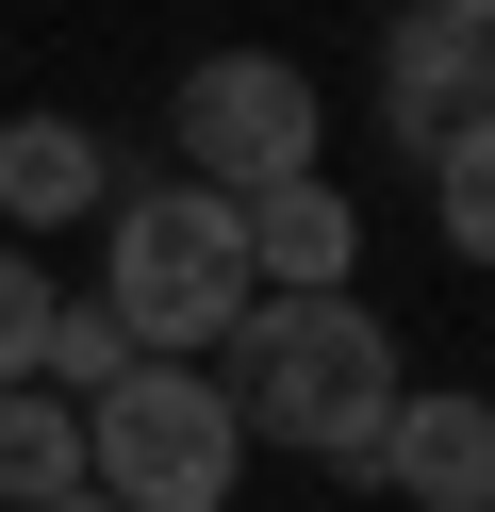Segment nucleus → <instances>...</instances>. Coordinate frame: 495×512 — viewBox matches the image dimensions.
I'll return each mask as SVG.
<instances>
[{
	"label": "nucleus",
	"instance_id": "f257e3e1",
	"mask_svg": "<svg viewBox=\"0 0 495 512\" xmlns=\"http://www.w3.org/2000/svg\"><path fill=\"white\" fill-rule=\"evenodd\" d=\"M215 347H231L215 397H231L248 446H297V463H347V479L380 463V413H396L413 364H396V331L347 298V281H330V298H248Z\"/></svg>",
	"mask_w": 495,
	"mask_h": 512
},
{
	"label": "nucleus",
	"instance_id": "f03ea898",
	"mask_svg": "<svg viewBox=\"0 0 495 512\" xmlns=\"http://www.w3.org/2000/svg\"><path fill=\"white\" fill-rule=\"evenodd\" d=\"M248 298H264L248 281V215H231L215 182H116V199H99V314H116L132 347L198 364Z\"/></svg>",
	"mask_w": 495,
	"mask_h": 512
},
{
	"label": "nucleus",
	"instance_id": "7ed1b4c3",
	"mask_svg": "<svg viewBox=\"0 0 495 512\" xmlns=\"http://www.w3.org/2000/svg\"><path fill=\"white\" fill-rule=\"evenodd\" d=\"M83 479H99L116 512H231L248 430H231L215 364H165V347H132V364L83 397Z\"/></svg>",
	"mask_w": 495,
	"mask_h": 512
},
{
	"label": "nucleus",
	"instance_id": "20e7f679",
	"mask_svg": "<svg viewBox=\"0 0 495 512\" xmlns=\"http://www.w3.org/2000/svg\"><path fill=\"white\" fill-rule=\"evenodd\" d=\"M314 67H281V50H198L182 83H165V149H182V182H215V199H264V182L314 166Z\"/></svg>",
	"mask_w": 495,
	"mask_h": 512
},
{
	"label": "nucleus",
	"instance_id": "39448f33",
	"mask_svg": "<svg viewBox=\"0 0 495 512\" xmlns=\"http://www.w3.org/2000/svg\"><path fill=\"white\" fill-rule=\"evenodd\" d=\"M479 100H495V34L446 17V0H396V17H380V133L396 149H446Z\"/></svg>",
	"mask_w": 495,
	"mask_h": 512
},
{
	"label": "nucleus",
	"instance_id": "423d86ee",
	"mask_svg": "<svg viewBox=\"0 0 495 512\" xmlns=\"http://www.w3.org/2000/svg\"><path fill=\"white\" fill-rule=\"evenodd\" d=\"M363 479H396L413 512H495V397H429V380H396V413H380V463Z\"/></svg>",
	"mask_w": 495,
	"mask_h": 512
},
{
	"label": "nucleus",
	"instance_id": "0eeeda50",
	"mask_svg": "<svg viewBox=\"0 0 495 512\" xmlns=\"http://www.w3.org/2000/svg\"><path fill=\"white\" fill-rule=\"evenodd\" d=\"M231 215H248V281H264V298H330V281L363 265V215L330 199V166L264 182V199H231Z\"/></svg>",
	"mask_w": 495,
	"mask_h": 512
},
{
	"label": "nucleus",
	"instance_id": "6e6552de",
	"mask_svg": "<svg viewBox=\"0 0 495 512\" xmlns=\"http://www.w3.org/2000/svg\"><path fill=\"white\" fill-rule=\"evenodd\" d=\"M116 199V149L83 116H0V232H66Z\"/></svg>",
	"mask_w": 495,
	"mask_h": 512
},
{
	"label": "nucleus",
	"instance_id": "1a4fd4ad",
	"mask_svg": "<svg viewBox=\"0 0 495 512\" xmlns=\"http://www.w3.org/2000/svg\"><path fill=\"white\" fill-rule=\"evenodd\" d=\"M83 479V397H50V380H0V512L66 496Z\"/></svg>",
	"mask_w": 495,
	"mask_h": 512
},
{
	"label": "nucleus",
	"instance_id": "9d476101",
	"mask_svg": "<svg viewBox=\"0 0 495 512\" xmlns=\"http://www.w3.org/2000/svg\"><path fill=\"white\" fill-rule=\"evenodd\" d=\"M429 232H446V265H495V100L429 149Z\"/></svg>",
	"mask_w": 495,
	"mask_h": 512
},
{
	"label": "nucleus",
	"instance_id": "9b49d317",
	"mask_svg": "<svg viewBox=\"0 0 495 512\" xmlns=\"http://www.w3.org/2000/svg\"><path fill=\"white\" fill-rule=\"evenodd\" d=\"M116 364H132V331H116V314H99V298H50V347H33V380H50V397H99Z\"/></svg>",
	"mask_w": 495,
	"mask_h": 512
},
{
	"label": "nucleus",
	"instance_id": "f8f14e48",
	"mask_svg": "<svg viewBox=\"0 0 495 512\" xmlns=\"http://www.w3.org/2000/svg\"><path fill=\"white\" fill-rule=\"evenodd\" d=\"M50 298H66V281L33 265V232H0V380H33V347H50Z\"/></svg>",
	"mask_w": 495,
	"mask_h": 512
},
{
	"label": "nucleus",
	"instance_id": "ddd939ff",
	"mask_svg": "<svg viewBox=\"0 0 495 512\" xmlns=\"http://www.w3.org/2000/svg\"><path fill=\"white\" fill-rule=\"evenodd\" d=\"M33 512H116V496H99V479H66V496H33Z\"/></svg>",
	"mask_w": 495,
	"mask_h": 512
},
{
	"label": "nucleus",
	"instance_id": "4468645a",
	"mask_svg": "<svg viewBox=\"0 0 495 512\" xmlns=\"http://www.w3.org/2000/svg\"><path fill=\"white\" fill-rule=\"evenodd\" d=\"M446 17H479V34H495V0H446Z\"/></svg>",
	"mask_w": 495,
	"mask_h": 512
}]
</instances>
